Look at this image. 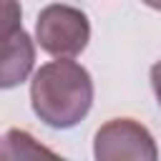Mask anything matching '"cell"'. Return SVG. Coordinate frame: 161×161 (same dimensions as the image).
Returning <instances> with one entry per match:
<instances>
[{
    "mask_svg": "<svg viewBox=\"0 0 161 161\" xmlns=\"http://www.w3.org/2000/svg\"><path fill=\"white\" fill-rule=\"evenodd\" d=\"M33 113L50 128H73L93 106L91 73L68 58L40 65L30 80Z\"/></svg>",
    "mask_w": 161,
    "mask_h": 161,
    "instance_id": "1",
    "label": "cell"
},
{
    "mask_svg": "<svg viewBox=\"0 0 161 161\" xmlns=\"http://www.w3.org/2000/svg\"><path fill=\"white\" fill-rule=\"evenodd\" d=\"M38 45L55 58H75L91 40V23L80 8L53 3L38 13L35 20Z\"/></svg>",
    "mask_w": 161,
    "mask_h": 161,
    "instance_id": "2",
    "label": "cell"
},
{
    "mask_svg": "<svg viewBox=\"0 0 161 161\" xmlns=\"http://www.w3.org/2000/svg\"><path fill=\"white\" fill-rule=\"evenodd\" d=\"M93 156L98 161H156L158 148L151 131L143 123L133 118H111L96 131Z\"/></svg>",
    "mask_w": 161,
    "mask_h": 161,
    "instance_id": "3",
    "label": "cell"
},
{
    "mask_svg": "<svg viewBox=\"0 0 161 161\" xmlns=\"http://www.w3.org/2000/svg\"><path fill=\"white\" fill-rule=\"evenodd\" d=\"M35 63L30 35L20 25V8L15 0H3V70L0 86L13 88L28 78Z\"/></svg>",
    "mask_w": 161,
    "mask_h": 161,
    "instance_id": "4",
    "label": "cell"
},
{
    "mask_svg": "<svg viewBox=\"0 0 161 161\" xmlns=\"http://www.w3.org/2000/svg\"><path fill=\"white\" fill-rule=\"evenodd\" d=\"M40 153H53V151L38 146V143L33 141V136L25 133V131L13 128V131H8L5 138H3V156H5V158H18V156L25 158V156H40Z\"/></svg>",
    "mask_w": 161,
    "mask_h": 161,
    "instance_id": "5",
    "label": "cell"
},
{
    "mask_svg": "<svg viewBox=\"0 0 161 161\" xmlns=\"http://www.w3.org/2000/svg\"><path fill=\"white\" fill-rule=\"evenodd\" d=\"M151 86H153V93H156V101L161 106V60H156L151 65Z\"/></svg>",
    "mask_w": 161,
    "mask_h": 161,
    "instance_id": "6",
    "label": "cell"
},
{
    "mask_svg": "<svg viewBox=\"0 0 161 161\" xmlns=\"http://www.w3.org/2000/svg\"><path fill=\"white\" fill-rule=\"evenodd\" d=\"M141 3H146V5L153 8V10H161V0H141Z\"/></svg>",
    "mask_w": 161,
    "mask_h": 161,
    "instance_id": "7",
    "label": "cell"
}]
</instances>
